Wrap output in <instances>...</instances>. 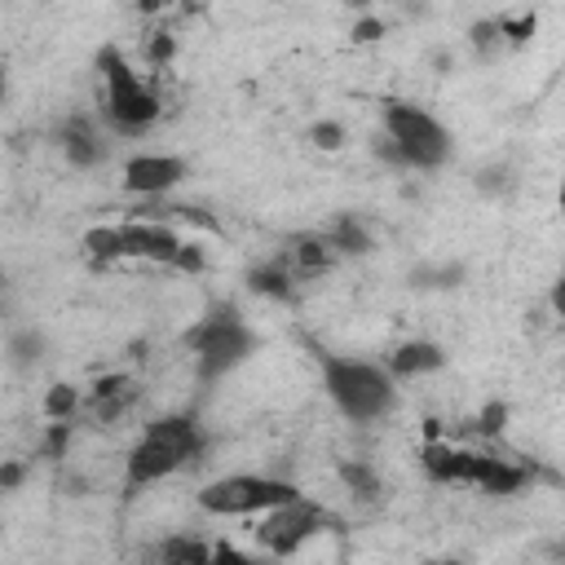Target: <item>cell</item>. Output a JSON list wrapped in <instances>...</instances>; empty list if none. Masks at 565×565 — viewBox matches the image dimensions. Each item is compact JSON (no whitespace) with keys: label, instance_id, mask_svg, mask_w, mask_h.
Instances as JSON below:
<instances>
[{"label":"cell","instance_id":"obj_8","mask_svg":"<svg viewBox=\"0 0 565 565\" xmlns=\"http://www.w3.org/2000/svg\"><path fill=\"white\" fill-rule=\"evenodd\" d=\"M291 499H300V486L269 472H225L199 490V508L207 516H265Z\"/></svg>","mask_w":565,"mask_h":565},{"label":"cell","instance_id":"obj_24","mask_svg":"<svg viewBox=\"0 0 565 565\" xmlns=\"http://www.w3.org/2000/svg\"><path fill=\"white\" fill-rule=\"evenodd\" d=\"M380 35H384V22H380V18H362V22L353 26V40H358V44H371V40H380Z\"/></svg>","mask_w":565,"mask_h":565},{"label":"cell","instance_id":"obj_6","mask_svg":"<svg viewBox=\"0 0 565 565\" xmlns=\"http://www.w3.org/2000/svg\"><path fill=\"white\" fill-rule=\"evenodd\" d=\"M419 468L437 486H472L481 494H516L530 486V468H521L516 459L468 450V446H446V441H428L419 450Z\"/></svg>","mask_w":565,"mask_h":565},{"label":"cell","instance_id":"obj_23","mask_svg":"<svg viewBox=\"0 0 565 565\" xmlns=\"http://www.w3.org/2000/svg\"><path fill=\"white\" fill-rule=\"evenodd\" d=\"M503 419H508V406H503V402H494V406H486V411H481L477 433H486V437H490V433H499V428H503Z\"/></svg>","mask_w":565,"mask_h":565},{"label":"cell","instance_id":"obj_16","mask_svg":"<svg viewBox=\"0 0 565 565\" xmlns=\"http://www.w3.org/2000/svg\"><path fill=\"white\" fill-rule=\"evenodd\" d=\"M327 238H331V247H335L340 256H366V252L375 247L371 230H366L358 216H340V221L327 230Z\"/></svg>","mask_w":565,"mask_h":565},{"label":"cell","instance_id":"obj_28","mask_svg":"<svg viewBox=\"0 0 565 565\" xmlns=\"http://www.w3.org/2000/svg\"><path fill=\"white\" fill-rule=\"evenodd\" d=\"M441 565H455V561H441Z\"/></svg>","mask_w":565,"mask_h":565},{"label":"cell","instance_id":"obj_10","mask_svg":"<svg viewBox=\"0 0 565 565\" xmlns=\"http://www.w3.org/2000/svg\"><path fill=\"white\" fill-rule=\"evenodd\" d=\"M185 181V159L181 154H168V150H141L124 163V194H137V199H163L168 190H177Z\"/></svg>","mask_w":565,"mask_h":565},{"label":"cell","instance_id":"obj_4","mask_svg":"<svg viewBox=\"0 0 565 565\" xmlns=\"http://www.w3.org/2000/svg\"><path fill=\"white\" fill-rule=\"evenodd\" d=\"M322 393L349 424H380L397 411V380L388 366L353 353L322 358Z\"/></svg>","mask_w":565,"mask_h":565},{"label":"cell","instance_id":"obj_1","mask_svg":"<svg viewBox=\"0 0 565 565\" xmlns=\"http://www.w3.org/2000/svg\"><path fill=\"white\" fill-rule=\"evenodd\" d=\"M203 446H207V433H203V424L190 411L154 415L137 433V441H132V450L124 459V477H128L132 490L159 486V481L177 477L181 468H190L203 455Z\"/></svg>","mask_w":565,"mask_h":565},{"label":"cell","instance_id":"obj_14","mask_svg":"<svg viewBox=\"0 0 565 565\" xmlns=\"http://www.w3.org/2000/svg\"><path fill=\"white\" fill-rule=\"evenodd\" d=\"M132 402H137V388H132L128 375H106V380H97L93 393H88V411H93V419H102V424H115Z\"/></svg>","mask_w":565,"mask_h":565},{"label":"cell","instance_id":"obj_26","mask_svg":"<svg viewBox=\"0 0 565 565\" xmlns=\"http://www.w3.org/2000/svg\"><path fill=\"white\" fill-rule=\"evenodd\" d=\"M552 309H556V313L565 318V278H561L556 287H552Z\"/></svg>","mask_w":565,"mask_h":565},{"label":"cell","instance_id":"obj_18","mask_svg":"<svg viewBox=\"0 0 565 565\" xmlns=\"http://www.w3.org/2000/svg\"><path fill=\"white\" fill-rule=\"evenodd\" d=\"M468 49L477 53V62H494V57L508 49L503 22H499V18H477V22L468 26Z\"/></svg>","mask_w":565,"mask_h":565},{"label":"cell","instance_id":"obj_20","mask_svg":"<svg viewBox=\"0 0 565 565\" xmlns=\"http://www.w3.org/2000/svg\"><path fill=\"white\" fill-rule=\"evenodd\" d=\"M309 137H313L318 150H340V146H344V124H340V119H318V124L309 128Z\"/></svg>","mask_w":565,"mask_h":565},{"label":"cell","instance_id":"obj_27","mask_svg":"<svg viewBox=\"0 0 565 565\" xmlns=\"http://www.w3.org/2000/svg\"><path fill=\"white\" fill-rule=\"evenodd\" d=\"M561 212H565V181H561Z\"/></svg>","mask_w":565,"mask_h":565},{"label":"cell","instance_id":"obj_22","mask_svg":"<svg viewBox=\"0 0 565 565\" xmlns=\"http://www.w3.org/2000/svg\"><path fill=\"white\" fill-rule=\"evenodd\" d=\"M172 49H177V35H154V40L146 44V62H154V66H163V62L172 57Z\"/></svg>","mask_w":565,"mask_h":565},{"label":"cell","instance_id":"obj_7","mask_svg":"<svg viewBox=\"0 0 565 565\" xmlns=\"http://www.w3.org/2000/svg\"><path fill=\"white\" fill-rule=\"evenodd\" d=\"M194 362H199V375L203 380H221L230 375L234 366H243L252 353H256V331L243 322V313L234 305H212L185 335Z\"/></svg>","mask_w":565,"mask_h":565},{"label":"cell","instance_id":"obj_11","mask_svg":"<svg viewBox=\"0 0 565 565\" xmlns=\"http://www.w3.org/2000/svg\"><path fill=\"white\" fill-rule=\"evenodd\" d=\"M57 146H62V159L79 172L102 168L106 154H110V141H106V132L93 115H66L62 128H57Z\"/></svg>","mask_w":565,"mask_h":565},{"label":"cell","instance_id":"obj_25","mask_svg":"<svg viewBox=\"0 0 565 565\" xmlns=\"http://www.w3.org/2000/svg\"><path fill=\"white\" fill-rule=\"evenodd\" d=\"M18 481H22V463H4V472H0V486H4V490H13Z\"/></svg>","mask_w":565,"mask_h":565},{"label":"cell","instance_id":"obj_21","mask_svg":"<svg viewBox=\"0 0 565 565\" xmlns=\"http://www.w3.org/2000/svg\"><path fill=\"white\" fill-rule=\"evenodd\" d=\"M207 565H260L252 552H243V547H234V543H212V556H207Z\"/></svg>","mask_w":565,"mask_h":565},{"label":"cell","instance_id":"obj_3","mask_svg":"<svg viewBox=\"0 0 565 565\" xmlns=\"http://www.w3.org/2000/svg\"><path fill=\"white\" fill-rule=\"evenodd\" d=\"M84 252L93 260H150V265H168V269H203V256L194 243H185L172 225L163 221H119V225H93L84 234Z\"/></svg>","mask_w":565,"mask_h":565},{"label":"cell","instance_id":"obj_2","mask_svg":"<svg viewBox=\"0 0 565 565\" xmlns=\"http://www.w3.org/2000/svg\"><path fill=\"white\" fill-rule=\"evenodd\" d=\"M375 154L406 172H437L450 163L455 141H450V128L433 110H424L415 102H384Z\"/></svg>","mask_w":565,"mask_h":565},{"label":"cell","instance_id":"obj_15","mask_svg":"<svg viewBox=\"0 0 565 565\" xmlns=\"http://www.w3.org/2000/svg\"><path fill=\"white\" fill-rule=\"evenodd\" d=\"M296 282H300V278L282 265V256L260 260V265L247 269V291H256V296H265V300H291Z\"/></svg>","mask_w":565,"mask_h":565},{"label":"cell","instance_id":"obj_17","mask_svg":"<svg viewBox=\"0 0 565 565\" xmlns=\"http://www.w3.org/2000/svg\"><path fill=\"white\" fill-rule=\"evenodd\" d=\"M340 481H344L349 494H358L362 503H375V499L384 494V481H380L375 463H366V459H344V463H340Z\"/></svg>","mask_w":565,"mask_h":565},{"label":"cell","instance_id":"obj_9","mask_svg":"<svg viewBox=\"0 0 565 565\" xmlns=\"http://www.w3.org/2000/svg\"><path fill=\"white\" fill-rule=\"evenodd\" d=\"M335 525V516H331V508L327 503H318L313 494H300V499H291V503H282V508H274V512H265L260 521H256V543L269 552V556H296L300 547H309L318 534H327Z\"/></svg>","mask_w":565,"mask_h":565},{"label":"cell","instance_id":"obj_19","mask_svg":"<svg viewBox=\"0 0 565 565\" xmlns=\"http://www.w3.org/2000/svg\"><path fill=\"white\" fill-rule=\"evenodd\" d=\"M75 411H79V388H71V384H53L49 397H44V415H49L53 424H71Z\"/></svg>","mask_w":565,"mask_h":565},{"label":"cell","instance_id":"obj_13","mask_svg":"<svg viewBox=\"0 0 565 565\" xmlns=\"http://www.w3.org/2000/svg\"><path fill=\"white\" fill-rule=\"evenodd\" d=\"M212 543L199 534H168L141 552V565H207Z\"/></svg>","mask_w":565,"mask_h":565},{"label":"cell","instance_id":"obj_12","mask_svg":"<svg viewBox=\"0 0 565 565\" xmlns=\"http://www.w3.org/2000/svg\"><path fill=\"white\" fill-rule=\"evenodd\" d=\"M388 375L402 384V380H419V375H433L446 366V349L437 340H402L388 358H384Z\"/></svg>","mask_w":565,"mask_h":565},{"label":"cell","instance_id":"obj_5","mask_svg":"<svg viewBox=\"0 0 565 565\" xmlns=\"http://www.w3.org/2000/svg\"><path fill=\"white\" fill-rule=\"evenodd\" d=\"M97 75H102V124H106V132L146 137L163 115V102H159L154 84L141 79L132 57H124L115 44L97 49Z\"/></svg>","mask_w":565,"mask_h":565}]
</instances>
